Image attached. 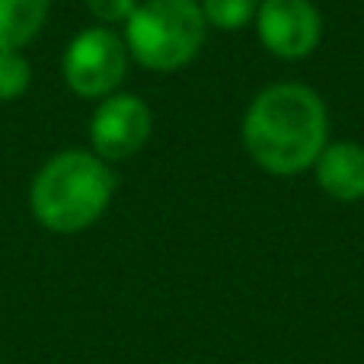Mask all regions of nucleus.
Wrapping results in <instances>:
<instances>
[{
    "label": "nucleus",
    "mask_w": 364,
    "mask_h": 364,
    "mask_svg": "<svg viewBox=\"0 0 364 364\" xmlns=\"http://www.w3.org/2000/svg\"><path fill=\"white\" fill-rule=\"evenodd\" d=\"M205 32L198 0H144L125 23V45L144 68L176 70L201 51Z\"/></svg>",
    "instance_id": "3"
},
{
    "label": "nucleus",
    "mask_w": 364,
    "mask_h": 364,
    "mask_svg": "<svg viewBox=\"0 0 364 364\" xmlns=\"http://www.w3.org/2000/svg\"><path fill=\"white\" fill-rule=\"evenodd\" d=\"M51 0H0V51H19L42 32Z\"/></svg>",
    "instance_id": "8"
},
{
    "label": "nucleus",
    "mask_w": 364,
    "mask_h": 364,
    "mask_svg": "<svg viewBox=\"0 0 364 364\" xmlns=\"http://www.w3.org/2000/svg\"><path fill=\"white\" fill-rule=\"evenodd\" d=\"M141 0H87L90 13H93L100 23H128L134 10H138Z\"/></svg>",
    "instance_id": "11"
},
{
    "label": "nucleus",
    "mask_w": 364,
    "mask_h": 364,
    "mask_svg": "<svg viewBox=\"0 0 364 364\" xmlns=\"http://www.w3.org/2000/svg\"><path fill=\"white\" fill-rule=\"evenodd\" d=\"M115 192V176L102 157L90 151H61L36 173L29 205L51 233H77L102 218Z\"/></svg>",
    "instance_id": "2"
},
{
    "label": "nucleus",
    "mask_w": 364,
    "mask_h": 364,
    "mask_svg": "<svg viewBox=\"0 0 364 364\" xmlns=\"http://www.w3.org/2000/svg\"><path fill=\"white\" fill-rule=\"evenodd\" d=\"M316 182L336 201L364 198V147L358 144H329L316 157Z\"/></svg>",
    "instance_id": "7"
},
{
    "label": "nucleus",
    "mask_w": 364,
    "mask_h": 364,
    "mask_svg": "<svg viewBox=\"0 0 364 364\" xmlns=\"http://www.w3.org/2000/svg\"><path fill=\"white\" fill-rule=\"evenodd\" d=\"M208 26L214 29H240L259 13V0H198Z\"/></svg>",
    "instance_id": "9"
},
{
    "label": "nucleus",
    "mask_w": 364,
    "mask_h": 364,
    "mask_svg": "<svg viewBox=\"0 0 364 364\" xmlns=\"http://www.w3.org/2000/svg\"><path fill=\"white\" fill-rule=\"evenodd\" d=\"M326 106L310 87L275 83L246 109L243 144L250 157L275 176L304 173L326 147Z\"/></svg>",
    "instance_id": "1"
},
{
    "label": "nucleus",
    "mask_w": 364,
    "mask_h": 364,
    "mask_svg": "<svg viewBox=\"0 0 364 364\" xmlns=\"http://www.w3.org/2000/svg\"><path fill=\"white\" fill-rule=\"evenodd\" d=\"M32 83V68L19 51H0V102L23 96Z\"/></svg>",
    "instance_id": "10"
},
{
    "label": "nucleus",
    "mask_w": 364,
    "mask_h": 364,
    "mask_svg": "<svg viewBox=\"0 0 364 364\" xmlns=\"http://www.w3.org/2000/svg\"><path fill=\"white\" fill-rule=\"evenodd\" d=\"M259 42L282 61H301L320 45V13L310 0H259Z\"/></svg>",
    "instance_id": "6"
},
{
    "label": "nucleus",
    "mask_w": 364,
    "mask_h": 364,
    "mask_svg": "<svg viewBox=\"0 0 364 364\" xmlns=\"http://www.w3.org/2000/svg\"><path fill=\"white\" fill-rule=\"evenodd\" d=\"M151 138V109L141 96L112 93L96 106L90 119V144L93 154L109 160H128Z\"/></svg>",
    "instance_id": "5"
},
{
    "label": "nucleus",
    "mask_w": 364,
    "mask_h": 364,
    "mask_svg": "<svg viewBox=\"0 0 364 364\" xmlns=\"http://www.w3.org/2000/svg\"><path fill=\"white\" fill-rule=\"evenodd\" d=\"M128 45L112 29H83L64 51V80L83 100L112 96L125 80Z\"/></svg>",
    "instance_id": "4"
}]
</instances>
